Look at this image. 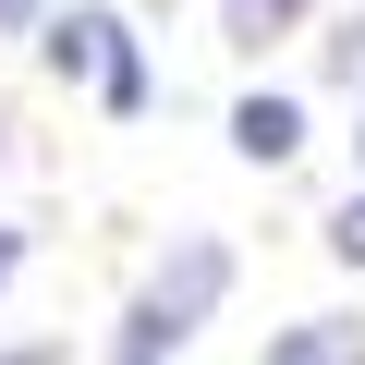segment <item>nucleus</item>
Masks as SVG:
<instances>
[{"instance_id": "obj_1", "label": "nucleus", "mask_w": 365, "mask_h": 365, "mask_svg": "<svg viewBox=\"0 0 365 365\" xmlns=\"http://www.w3.org/2000/svg\"><path fill=\"white\" fill-rule=\"evenodd\" d=\"M232 292V244L220 232H182L158 268H146V292H134V317H122V341H110V365H170L182 341L207 329V304Z\"/></svg>"}, {"instance_id": "obj_9", "label": "nucleus", "mask_w": 365, "mask_h": 365, "mask_svg": "<svg viewBox=\"0 0 365 365\" xmlns=\"http://www.w3.org/2000/svg\"><path fill=\"white\" fill-rule=\"evenodd\" d=\"M25 13H37V0H0V25H25Z\"/></svg>"}, {"instance_id": "obj_7", "label": "nucleus", "mask_w": 365, "mask_h": 365, "mask_svg": "<svg viewBox=\"0 0 365 365\" xmlns=\"http://www.w3.org/2000/svg\"><path fill=\"white\" fill-rule=\"evenodd\" d=\"M13 268H25V232H0V280H13Z\"/></svg>"}, {"instance_id": "obj_5", "label": "nucleus", "mask_w": 365, "mask_h": 365, "mask_svg": "<svg viewBox=\"0 0 365 365\" xmlns=\"http://www.w3.org/2000/svg\"><path fill=\"white\" fill-rule=\"evenodd\" d=\"M292 25H304V0H232V49H268Z\"/></svg>"}, {"instance_id": "obj_10", "label": "nucleus", "mask_w": 365, "mask_h": 365, "mask_svg": "<svg viewBox=\"0 0 365 365\" xmlns=\"http://www.w3.org/2000/svg\"><path fill=\"white\" fill-rule=\"evenodd\" d=\"M353 146H365V134H353Z\"/></svg>"}, {"instance_id": "obj_3", "label": "nucleus", "mask_w": 365, "mask_h": 365, "mask_svg": "<svg viewBox=\"0 0 365 365\" xmlns=\"http://www.w3.org/2000/svg\"><path fill=\"white\" fill-rule=\"evenodd\" d=\"M232 146H244L256 170H280V158L304 146V110H292V98H244V110H232Z\"/></svg>"}, {"instance_id": "obj_2", "label": "nucleus", "mask_w": 365, "mask_h": 365, "mask_svg": "<svg viewBox=\"0 0 365 365\" xmlns=\"http://www.w3.org/2000/svg\"><path fill=\"white\" fill-rule=\"evenodd\" d=\"M49 73L98 86L110 110H146V49L122 37V13H98V0H73V13L49 25Z\"/></svg>"}, {"instance_id": "obj_6", "label": "nucleus", "mask_w": 365, "mask_h": 365, "mask_svg": "<svg viewBox=\"0 0 365 365\" xmlns=\"http://www.w3.org/2000/svg\"><path fill=\"white\" fill-rule=\"evenodd\" d=\"M329 256H353V268H365V195H353V207L329 220Z\"/></svg>"}, {"instance_id": "obj_4", "label": "nucleus", "mask_w": 365, "mask_h": 365, "mask_svg": "<svg viewBox=\"0 0 365 365\" xmlns=\"http://www.w3.org/2000/svg\"><path fill=\"white\" fill-rule=\"evenodd\" d=\"M268 365H365V341H353L341 317H304V329H292V341H280Z\"/></svg>"}, {"instance_id": "obj_8", "label": "nucleus", "mask_w": 365, "mask_h": 365, "mask_svg": "<svg viewBox=\"0 0 365 365\" xmlns=\"http://www.w3.org/2000/svg\"><path fill=\"white\" fill-rule=\"evenodd\" d=\"M0 365H61V353H49V341H25V353H0Z\"/></svg>"}]
</instances>
